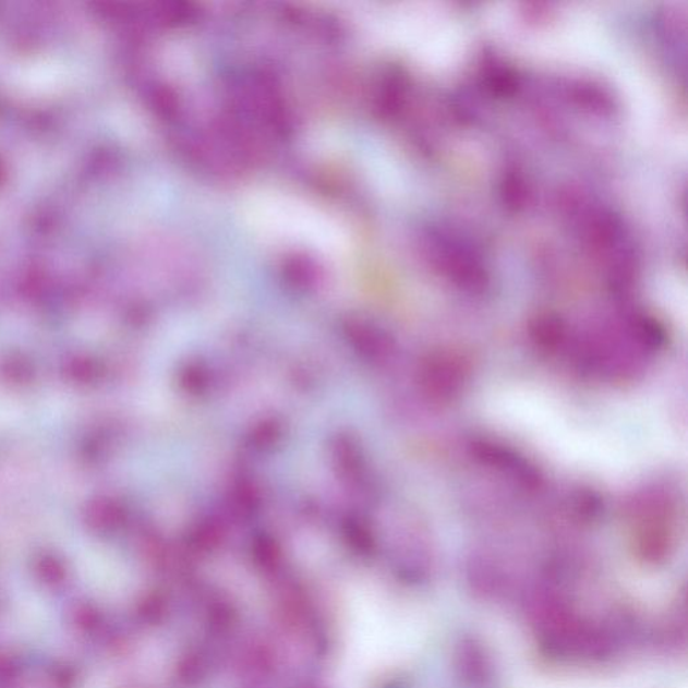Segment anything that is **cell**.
<instances>
[{"mask_svg": "<svg viewBox=\"0 0 688 688\" xmlns=\"http://www.w3.org/2000/svg\"><path fill=\"white\" fill-rule=\"evenodd\" d=\"M470 374V362L460 352L437 350L422 364V389L431 401L447 405L458 400L466 389Z\"/></svg>", "mask_w": 688, "mask_h": 688, "instance_id": "7a4b0ae2", "label": "cell"}, {"mask_svg": "<svg viewBox=\"0 0 688 688\" xmlns=\"http://www.w3.org/2000/svg\"><path fill=\"white\" fill-rule=\"evenodd\" d=\"M636 552L650 564L663 563L674 545V502L664 490L641 491L629 502Z\"/></svg>", "mask_w": 688, "mask_h": 688, "instance_id": "6da1fadb", "label": "cell"}, {"mask_svg": "<svg viewBox=\"0 0 688 688\" xmlns=\"http://www.w3.org/2000/svg\"><path fill=\"white\" fill-rule=\"evenodd\" d=\"M470 450L473 458L483 466L516 480L524 488L540 487L541 476L536 468L507 445L488 438H476L470 444Z\"/></svg>", "mask_w": 688, "mask_h": 688, "instance_id": "3957f363", "label": "cell"}, {"mask_svg": "<svg viewBox=\"0 0 688 688\" xmlns=\"http://www.w3.org/2000/svg\"><path fill=\"white\" fill-rule=\"evenodd\" d=\"M529 337L538 350L552 354L565 345L568 331L558 315L543 314L530 323Z\"/></svg>", "mask_w": 688, "mask_h": 688, "instance_id": "277c9868", "label": "cell"}]
</instances>
